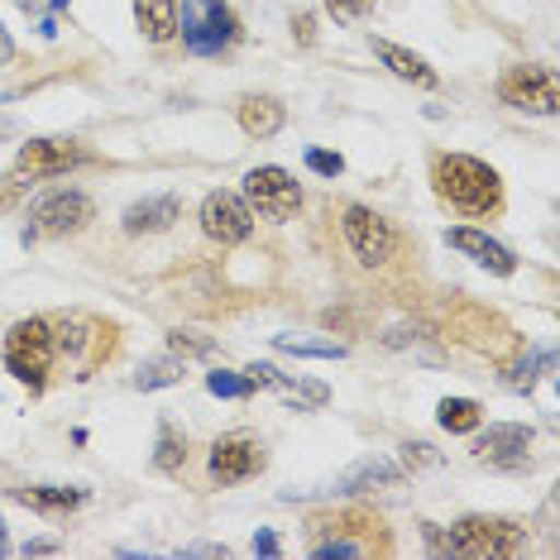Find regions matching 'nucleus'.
<instances>
[{"label":"nucleus","mask_w":560,"mask_h":560,"mask_svg":"<svg viewBox=\"0 0 560 560\" xmlns=\"http://www.w3.org/2000/svg\"><path fill=\"white\" fill-rule=\"evenodd\" d=\"M431 183H436V197L445 207H455L460 215H493L503 207V183L483 159L436 154L431 159Z\"/></svg>","instance_id":"f257e3e1"},{"label":"nucleus","mask_w":560,"mask_h":560,"mask_svg":"<svg viewBox=\"0 0 560 560\" xmlns=\"http://www.w3.org/2000/svg\"><path fill=\"white\" fill-rule=\"evenodd\" d=\"M422 537L431 551H451V556H517L527 546V527L513 517H465L451 532L427 522Z\"/></svg>","instance_id":"f03ea898"},{"label":"nucleus","mask_w":560,"mask_h":560,"mask_svg":"<svg viewBox=\"0 0 560 560\" xmlns=\"http://www.w3.org/2000/svg\"><path fill=\"white\" fill-rule=\"evenodd\" d=\"M177 34L197 58H215L240 39V24L225 0H177Z\"/></svg>","instance_id":"7ed1b4c3"},{"label":"nucleus","mask_w":560,"mask_h":560,"mask_svg":"<svg viewBox=\"0 0 560 560\" xmlns=\"http://www.w3.org/2000/svg\"><path fill=\"white\" fill-rule=\"evenodd\" d=\"M54 326L30 316V322H15L5 336V369L20 378L30 393H39L48 384V369H54Z\"/></svg>","instance_id":"20e7f679"},{"label":"nucleus","mask_w":560,"mask_h":560,"mask_svg":"<svg viewBox=\"0 0 560 560\" xmlns=\"http://www.w3.org/2000/svg\"><path fill=\"white\" fill-rule=\"evenodd\" d=\"M96 221V207L86 192H72V187H62V192H48L34 201L30 211V231H24V245H34V240H62V235H78L86 225Z\"/></svg>","instance_id":"39448f33"},{"label":"nucleus","mask_w":560,"mask_h":560,"mask_svg":"<svg viewBox=\"0 0 560 560\" xmlns=\"http://www.w3.org/2000/svg\"><path fill=\"white\" fill-rule=\"evenodd\" d=\"M499 101L513 110H527V116H556L560 110V82L551 68H537V62H522V68H508L499 78Z\"/></svg>","instance_id":"423d86ee"},{"label":"nucleus","mask_w":560,"mask_h":560,"mask_svg":"<svg viewBox=\"0 0 560 560\" xmlns=\"http://www.w3.org/2000/svg\"><path fill=\"white\" fill-rule=\"evenodd\" d=\"M245 201H249L254 215H264V221H288V215H298V207H302V187L288 168L264 163V168L245 173Z\"/></svg>","instance_id":"0eeeda50"},{"label":"nucleus","mask_w":560,"mask_h":560,"mask_svg":"<svg viewBox=\"0 0 560 560\" xmlns=\"http://www.w3.org/2000/svg\"><path fill=\"white\" fill-rule=\"evenodd\" d=\"M346 240H350V249H354V259L364 264V269H378V264H388L393 259V249H398V231L384 221L378 211H369V207H346Z\"/></svg>","instance_id":"6e6552de"},{"label":"nucleus","mask_w":560,"mask_h":560,"mask_svg":"<svg viewBox=\"0 0 560 560\" xmlns=\"http://www.w3.org/2000/svg\"><path fill=\"white\" fill-rule=\"evenodd\" d=\"M201 231L215 245H245L254 235V211L240 192H211L201 201Z\"/></svg>","instance_id":"1a4fd4ad"},{"label":"nucleus","mask_w":560,"mask_h":560,"mask_svg":"<svg viewBox=\"0 0 560 560\" xmlns=\"http://www.w3.org/2000/svg\"><path fill=\"white\" fill-rule=\"evenodd\" d=\"M532 441H537V431H532V427L499 422V427H489L475 441V460L493 465V469H527L532 465Z\"/></svg>","instance_id":"9d476101"},{"label":"nucleus","mask_w":560,"mask_h":560,"mask_svg":"<svg viewBox=\"0 0 560 560\" xmlns=\"http://www.w3.org/2000/svg\"><path fill=\"white\" fill-rule=\"evenodd\" d=\"M264 465H269V455H264V445L254 436H221L211 445V460H207L215 483H245L259 475Z\"/></svg>","instance_id":"9b49d317"},{"label":"nucleus","mask_w":560,"mask_h":560,"mask_svg":"<svg viewBox=\"0 0 560 560\" xmlns=\"http://www.w3.org/2000/svg\"><path fill=\"white\" fill-rule=\"evenodd\" d=\"M86 154L72 139H30V144L20 149V159H15V168L20 173H30V177H62L68 168H78Z\"/></svg>","instance_id":"f8f14e48"},{"label":"nucleus","mask_w":560,"mask_h":560,"mask_svg":"<svg viewBox=\"0 0 560 560\" xmlns=\"http://www.w3.org/2000/svg\"><path fill=\"white\" fill-rule=\"evenodd\" d=\"M445 245L460 249V254H469V259H475L479 269H489V273H499V278L517 273V254L508 249V245H499L493 235L475 231V225H455V231H445Z\"/></svg>","instance_id":"ddd939ff"},{"label":"nucleus","mask_w":560,"mask_h":560,"mask_svg":"<svg viewBox=\"0 0 560 560\" xmlns=\"http://www.w3.org/2000/svg\"><path fill=\"white\" fill-rule=\"evenodd\" d=\"M54 346L78 354L82 369H92L101 354H110V330H101L92 316H68V322H62V336H54Z\"/></svg>","instance_id":"4468645a"},{"label":"nucleus","mask_w":560,"mask_h":560,"mask_svg":"<svg viewBox=\"0 0 560 560\" xmlns=\"http://www.w3.org/2000/svg\"><path fill=\"white\" fill-rule=\"evenodd\" d=\"M407 469L398 460H384V455H369V460L350 465L346 475L336 479V493H369V489H393V483H402Z\"/></svg>","instance_id":"2eb2a0df"},{"label":"nucleus","mask_w":560,"mask_h":560,"mask_svg":"<svg viewBox=\"0 0 560 560\" xmlns=\"http://www.w3.org/2000/svg\"><path fill=\"white\" fill-rule=\"evenodd\" d=\"M173 221H183V201L177 197H144L125 211L120 225H125V235H159V231H168Z\"/></svg>","instance_id":"dca6fc26"},{"label":"nucleus","mask_w":560,"mask_h":560,"mask_svg":"<svg viewBox=\"0 0 560 560\" xmlns=\"http://www.w3.org/2000/svg\"><path fill=\"white\" fill-rule=\"evenodd\" d=\"M235 116H240V125H245V135L273 139L278 130H283L288 110H283V101H273V96H245V101L235 106Z\"/></svg>","instance_id":"f3484780"},{"label":"nucleus","mask_w":560,"mask_h":560,"mask_svg":"<svg viewBox=\"0 0 560 560\" xmlns=\"http://www.w3.org/2000/svg\"><path fill=\"white\" fill-rule=\"evenodd\" d=\"M374 54H378V62H384L393 78H402V82H412V86H436V68H427V58L407 54V48L388 44V39H374Z\"/></svg>","instance_id":"a211bd4d"},{"label":"nucleus","mask_w":560,"mask_h":560,"mask_svg":"<svg viewBox=\"0 0 560 560\" xmlns=\"http://www.w3.org/2000/svg\"><path fill=\"white\" fill-rule=\"evenodd\" d=\"M135 20L149 44L177 39V0H135Z\"/></svg>","instance_id":"6ab92c4d"},{"label":"nucleus","mask_w":560,"mask_h":560,"mask_svg":"<svg viewBox=\"0 0 560 560\" xmlns=\"http://www.w3.org/2000/svg\"><path fill=\"white\" fill-rule=\"evenodd\" d=\"M15 503L39 508V513H72L86 503V489H58V483H34V489H15Z\"/></svg>","instance_id":"aec40b11"},{"label":"nucleus","mask_w":560,"mask_h":560,"mask_svg":"<svg viewBox=\"0 0 560 560\" xmlns=\"http://www.w3.org/2000/svg\"><path fill=\"white\" fill-rule=\"evenodd\" d=\"M183 374H187V360H177V354H159V360H144V364H139L135 388H139V393L173 388V384H183Z\"/></svg>","instance_id":"412c9836"},{"label":"nucleus","mask_w":560,"mask_h":560,"mask_svg":"<svg viewBox=\"0 0 560 560\" xmlns=\"http://www.w3.org/2000/svg\"><path fill=\"white\" fill-rule=\"evenodd\" d=\"M436 422L451 431V436H465V431H479L483 412H479L475 398H445V402L436 407Z\"/></svg>","instance_id":"4be33fe9"},{"label":"nucleus","mask_w":560,"mask_h":560,"mask_svg":"<svg viewBox=\"0 0 560 560\" xmlns=\"http://www.w3.org/2000/svg\"><path fill=\"white\" fill-rule=\"evenodd\" d=\"M283 354H302V360H346V346L336 340H298V336H278L273 340Z\"/></svg>","instance_id":"5701e85b"},{"label":"nucleus","mask_w":560,"mask_h":560,"mask_svg":"<svg viewBox=\"0 0 560 560\" xmlns=\"http://www.w3.org/2000/svg\"><path fill=\"white\" fill-rule=\"evenodd\" d=\"M183 460H187V445H183V436H177L173 427H159V451H154V465L163 469V475H177V469H183Z\"/></svg>","instance_id":"b1692460"},{"label":"nucleus","mask_w":560,"mask_h":560,"mask_svg":"<svg viewBox=\"0 0 560 560\" xmlns=\"http://www.w3.org/2000/svg\"><path fill=\"white\" fill-rule=\"evenodd\" d=\"M556 364V354L551 350H541V354H527V360H522L517 369H513V374H508V384H513L517 393H532V384H537V369H551Z\"/></svg>","instance_id":"393cba45"},{"label":"nucleus","mask_w":560,"mask_h":560,"mask_svg":"<svg viewBox=\"0 0 560 560\" xmlns=\"http://www.w3.org/2000/svg\"><path fill=\"white\" fill-rule=\"evenodd\" d=\"M207 388L215 393V398H249L254 384L245 374H231V369H215V374H207Z\"/></svg>","instance_id":"a878e982"},{"label":"nucleus","mask_w":560,"mask_h":560,"mask_svg":"<svg viewBox=\"0 0 560 560\" xmlns=\"http://www.w3.org/2000/svg\"><path fill=\"white\" fill-rule=\"evenodd\" d=\"M34 183H39V177H30V173H20V168L0 177V211H15L20 201L30 197V187H34Z\"/></svg>","instance_id":"bb28decb"},{"label":"nucleus","mask_w":560,"mask_h":560,"mask_svg":"<svg viewBox=\"0 0 560 560\" xmlns=\"http://www.w3.org/2000/svg\"><path fill=\"white\" fill-rule=\"evenodd\" d=\"M168 350L177 354V360H187V354H215V340H207V336H197V330H168Z\"/></svg>","instance_id":"cd10ccee"},{"label":"nucleus","mask_w":560,"mask_h":560,"mask_svg":"<svg viewBox=\"0 0 560 560\" xmlns=\"http://www.w3.org/2000/svg\"><path fill=\"white\" fill-rule=\"evenodd\" d=\"M326 398H330L326 384H288L283 378V402L288 407H322Z\"/></svg>","instance_id":"c85d7f7f"},{"label":"nucleus","mask_w":560,"mask_h":560,"mask_svg":"<svg viewBox=\"0 0 560 560\" xmlns=\"http://www.w3.org/2000/svg\"><path fill=\"white\" fill-rule=\"evenodd\" d=\"M302 159H307V168H312V173H322V177H340V173H346V159L330 154V149H307Z\"/></svg>","instance_id":"c756f323"},{"label":"nucleus","mask_w":560,"mask_h":560,"mask_svg":"<svg viewBox=\"0 0 560 560\" xmlns=\"http://www.w3.org/2000/svg\"><path fill=\"white\" fill-rule=\"evenodd\" d=\"M436 460H441V455L431 451L427 441H407V445H402V460H398V465L407 469V475H412V469H422V465H436Z\"/></svg>","instance_id":"7c9ffc66"},{"label":"nucleus","mask_w":560,"mask_h":560,"mask_svg":"<svg viewBox=\"0 0 560 560\" xmlns=\"http://www.w3.org/2000/svg\"><path fill=\"white\" fill-rule=\"evenodd\" d=\"M326 10L336 20H360V15H369L374 10V0H326Z\"/></svg>","instance_id":"2f4dec72"},{"label":"nucleus","mask_w":560,"mask_h":560,"mask_svg":"<svg viewBox=\"0 0 560 560\" xmlns=\"http://www.w3.org/2000/svg\"><path fill=\"white\" fill-rule=\"evenodd\" d=\"M245 378H249L254 388H283V374H278L273 364H249V369H245Z\"/></svg>","instance_id":"473e14b6"},{"label":"nucleus","mask_w":560,"mask_h":560,"mask_svg":"<svg viewBox=\"0 0 560 560\" xmlns=\"http://www.w3.org/2000/svg\"><path fill=\"white\" fill-rule=\"evenodd\" d=\"M316 560H336V556H364V546H354V541H322L312 551Z\"/></svg>","instance_id":"72a5a7b5"},{"label":"nucleus","mask_w":560,"mask_h":560,"mask_svg":"<svg viewBox=\"0 0 560 560\" xmlns=\"http://www.w3.org/2000/svg\"><path fill=\"white\" fill-rule=\"evenodd\" d=\"M292 39H298L302 48L316 44V20L312 15H292Z\"/></svg>","instance_id":"f704fd0d"},{"label":"nucleus","mask_w":560,"mask_h":560,"mask_svg":"<svg viewBox=\"0 0 560 560\" xmlns=\"http://www.w3.org/2000/svg\"><path fill=\"white\" fill-rule=\"evenodd\" d=\"M278 551H283V541H278V532H269V527H264V532H254V556H278Z\"/></svg>","instance_id":"c9c22d12"},{"label":"nucleus","mask_w":560,"mask_h":560,"mask_svg":"<svg viewBox=\"0 0 560 560\" xmlns=\"http://www.w3.org/2000/svg\"><path fill=\"white\" fill-rule=\"evenodd\" d=\"M54 551H58V541H48V537L24 541V556H54Z\"/></svg>","instance_id":"e433bc0d"},{"label":"nucleus","mask_w":560,"mask_h":560,"mask_svg":"<svg viewBox=\"0 0 560 560\" xmlns=\"http://www.w3.org/2000/svg\"><path fill=\"white\" fill-rule=\"evenodd\" d=\"M183 556H211V560H215V556H231V546H215V541H207V546H187Z\"/></svg>","instance_id":"4c0bfd02"},{"label":"nucleus","mask_w":560,"mask_h":560,"mask_svg":"<svg viewBox=\"0 0 560 560\" xmlns=\"http://www.w3.org/2000/svg\"><path fill=\"white\" fill-rule=\"evenodd\" d=\"M15 58V44H10V34H5V24H0V68Z\"/></svg>","instance_id":"58836bf2"},{"label":"nucleus","mask_w":560,"mask_h":560,"mask_svg":"<svg viewBox=\"0 0 560 560\" xmlns=\"http://www.w3.org/2000/svg\"><path fill=\"white\" fill-rule=\"evenodd\" d=\"M48 5V0H20V10H24V15H30V10H44Z\"/></svg>","instance_id":"ea45409f"},{"label":"nucleus","mask_w":560,"mask_h":560,"mask_svg":"<svg viewBox=\"0 0 560 560\" xmlns=\"http://www.w3.org/2000/svg\"><path fill=\"white\" fill-rule=\"evenodd\" d=\"M10 551V541H5V517H0V556Z\"/></svg>","instance_id":"a19ab883"},{"label":"nucleus","mask_w":560,"mask_h":560,"mask_svg":"<svg viewBox=\"0 0 560 560\" xmlns=\"http://www.w3.org/2000/svg\"><path fill=\"white\" fill-rule=\"evenodd\" d=\"M48 10H68V0H48Z\"/></svg>","instance_id":"79ce46f5"}]
</instances>
